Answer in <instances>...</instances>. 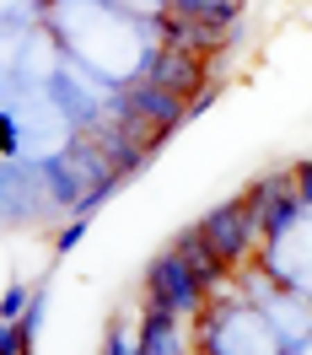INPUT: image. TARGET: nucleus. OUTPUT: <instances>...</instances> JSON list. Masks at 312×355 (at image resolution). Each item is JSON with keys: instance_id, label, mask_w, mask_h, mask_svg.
I'll list each match as a JSON object with an SVG mask.
<instances>
[{"instance_id": "nucleus-1", "label": "nucleus", "mask_w": 312, "mask_h": 355, "mask_svg": "<svg viewBox=\"0 0 312 355\" xmlns=\"http://www.w3.org/2000/svg\"><path fill=\"white\" fill-rule=\"evenodd\" d=\"M146 302L178 312V318H200L210 291L194 280V269L178 259V248H167V253H156L151 264H146Z\"/></svg>"}, {"instance_id": "nucleus-2", "label": "nucleus", "mask_w": 312, "mask_h": 355, "mask_svg": "<svg viewBox=\"0 0 312 355\" xmlns=\"http://www.w3.org/2000/svg\"><path fill=\"white\" fill-rule=\"evenodd\" d=\"M200 226H205V237H210V248L221 253L232 269H243L248 259H253V243L264 237V226H259V210H253V200H226V205H216V210H205L200 216Z\"/></svg>"}, {"instance_id": "nucleus-3", "label": "nucleus", "mask_w": 312, "mask_h": 355, "mask_svg": "<svg viewBox=\"0 0 312 355\" xmlns=\"http://www.w3.org/2000/svg\"><path fill=\"white\" fill-rule=\"evenodd\" d=\"M248 200H253V210H259V226H264V243H280L291 226L302 221V210H307V200L296 194V173H264L259 183H248Z\"/></svg>"}, {"instance_id": "nucleus-4", "label": "nucleus", "mask_w": 312, "mask_h": 355, "mask_svg": "<svg viewBox=\"0 0 312 355\" xmlns=\"http://www.w3.org/2000/svg\"><path fill=\"white\" fill-rule=\"evenodd\" d=\"M146 76H151V81H162L167 92H178V97H194V92L210 87L205 54H189V49H173V44H162L151 60H146Z\"/></svg>"}, {"instance_id": "nucleus-5", "label": "nucleus", "mask_w": 312, "mask_h": 355, "mask_svg": "<svg viewBox=\"0 0 312 355\" xmlns=\"http://www.w3.org/2000/svg\"><path fill=\"white\" fill-rule=\"evenodd\" d=\"M119 108H135V113H146V119L167 124V130H178L183 119H194V113H189V97L167 92L162 81H151L146 70H140V81H135V87L124 92V97H119Z\"/></svg>"}, {"instance_id": "nucleus-6", "label": "nucleus", "mask_w": 312, "mask_h": 355, "mask_svg": "<svg viewBox=\"0 0 312 355\" xmlns=\"http://www.w3.org/2000/svg\"><path fill=\"white\" fill-rule=\"evenodd\" d=\"M162 44H173V49H189V54H221L226 44H232V27H216V22H205V17H183V11H167L162 17Z\"/></svg>"}, {"instance_id": "nucleus-7", "label": "nucleus", "mask_w": 312, "mask_h": 355, "mask_svg": "<svg viewBox=\"0 0 312 355\" xmlns=\"http://www.w3.org/2000/svg\"><path fill=\"white\" fill-rule=\"evenodd\" d=\"M173 248H178V259L189 269H194V280H200L205 291H221V280H226V259L221 253H216V248H210V237H205V226L194 221V226H183L178 237H173Z\"/></svg>"}, {"instance_id": "nucleus-8", "label": "nucleus", "mask_w": 312, "mask_h": 355, "mask_svg": "<svg viewBox=\"0 0 312 355\" xmlns=\"http://www.w3.org/2000/svg\"><path fill=\"white\" fill-rule=\"evenodd\" d=\"M178 323H183L178 312L151 307V302H146V323H140L135 350H140V355H173V350H183V329H178Z\"/></svg>"}, {"instance_id": "nucleus-9", "label": "nucleus", "mask_w": 312, "mask_h": 355, "mask_svg": "<svg viewBox=\"0 0 312 355\" xmlns=\"http://www.w3.org/2000/svg\"><path fill=\"white\" fill-rule=\"evenodd\" d=\"M167 11L205 17V22H216V27H237V17H243V0H167Z\"/></svg>"}, {"instance_id": "nucleus-10", "label": "nucleus", "mask_w": 312, "mask_h": 355, "mask_svg": "<svg viewBox=\"0 0 312 355\" xmlns=\"http://www.w3.org/2000/svg\"><path fill=\"white\" fill-rule=\"evenodd\" d=\"M33 350V329H27L22 318L17 323H0V355H27Z\"/></svg>"}, {"instance_id": "nucleus-11", "label": "nucleus", "mask_w": 312, "mask_h": 355, "mask_svg": "<svg viewBox=\"0 0 312 355\" xmlns=\"http://www.w3.org/2000/svg\"><path fill=\"white\" fill-rule=\"evenodd\" d=\"M27 307H33V291H27V286H11L6 296H0V323H17Z\"/></svg>"}, {"instance_id": "nucleus-12", "label": "nucleus", "mask_w": 312, "mask_h": 355, "mask_svg": "<svg viewBox=\"0 0 312 355\" xmlns=\"http://www.w3.org/2000/svg\"><path fill=\"white\" fill-rule=\"evenodd\" d=\"M81 237H87V216L76 210V221H70L65 232H60V243H54V248H60V253H70V248H81Z\"/></svg>"}, {"instance_id": "nucleus-13", "label": "nucleus", "mask_w": 312, "mask_h": 355, "mask_svg": "<svg viewBox=\"0 0 312 355\" xmlns=\"http://www.w3.org/2000/svg\"><path fill=\"white\" fill-rule=\"evenodd\" d=\"M291 173H296V194H302V200H307V210H312V162H296Z\"/></svg>"}, {"instance_id": "nucleus-14", "label": "nucleus", "mask_w": 312, "mask_h": 355, "mask_svg": "<svg viewBox=\"0 0 312 355\" xmlns=\"http://www.w3.org/2000/svg\"><path fill=\"white\" fill-rule=\"evenodd\" d=\"M0 146H6V156H17V146H22V135H17V119H11V113L0 119Z\"/></svg>"}, {"instance_id": "nucleus-15", "label": "nucleus", "mask_w": 312, "mask_h": 355, "mask_svg": "<svg viewBox=\"0 0 312 355\" xmlns=\"http://www.w3.org/2000/svg\"><path fill=\"white\" fill-rule=\"evenodd\" d=\"M22 323H27V329H33V334H38V323H44V291L33 296V307L22 312Z\"/></svg>"}, {"instance_id": "nucleus-16", "label": "nucleus", "mask_w": 312, "mask_h": 355, "mask_svg": "<svg viewBox=\"0 0 312 355\" xmlns=\"http://www.w3.org/2000/svg\"><path fill=\"white\" fill-rule=\"evenodd\" d=\"M103 350H108V355H124V350H135V345H130V339H124V334H119V329H113V334H108V345H103Z\"/></svg>"}]
</instances>
